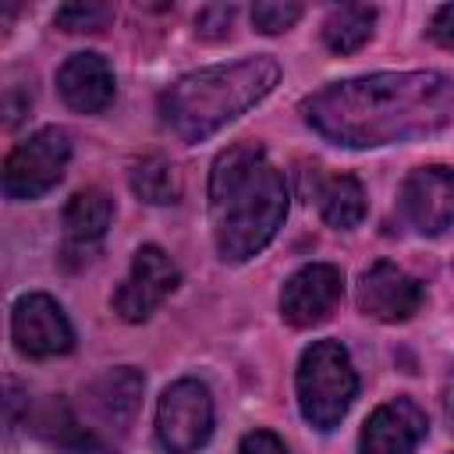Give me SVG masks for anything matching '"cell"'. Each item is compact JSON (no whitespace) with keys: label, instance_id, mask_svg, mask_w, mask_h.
Segmentation results:
<instances>
[{"label":"cell","instance_id":"6da1fadb","mask_svg":"<svg viewBox=\"0 0 454 454\" xmlns=\"http://www.w3.org/2000/svg\"><path fill=\"white\" fill-rule=\"evenodd\" d=\"M301 114L333 145L411 142L454 124V78L440 71H376L312 92Z\"/></svg>","mask_w":454,"mask_h":454},{"label":"cell","instance_id":"7a4b0ae2","mask_svg":"<svg viewBox=\"0 0 454 454\" xmlns=\"http://www.w3.org/2000/svg\"><path fill=\"white\" fill-rule=\"evenodd\" d=\"M213 238L223 262H248L287 216V181L259 142H234L209 170Z\"/></svg>","mask_w":454,"mask_h":454},{"label":"cell","instance_id":"3957f363","mask_svg":"<svg viewBox=\"0 0 454 454\" xmlns=\"http://www.w3.org/2000/svg\"><path fill=\"white\" fill-rule=\"evenodd\" d=\"M277 78L280 67L273 57H245L188 71L160 92V121L181 142H202L270 96Z\"/></svg>","mask_w":454,"mask_h":454},{"label":"cell","instance_id":"277c9868","mask_svg":"<svg viewBox=\"0 0 454 454\" xmlns=\"http://www.w3.org/2000/svg\"><path fill=\"white\" fill-rule=\"evenodd\" d=\"M294 390L298 408L312 429L330 433L333 426H340L358 394V372L348 348L340 340H312L298 358Z\"/></svg>","mask_w":454,"mask_h":454},{"label":"cell","instance_id":"5b68a950","mask_svg":"<svg viewBox=\"0 0 454 454\" xmlns=\"http://www.w3.org/2000/svg\"><path fill=\"white\" fill-rule=\"evenodd\" d=\"M213 433V394L202 380H174L156 401V440L170 454H195Z\"/></svg>","mask_w":454,"mask_h":454},{"label":"cell","instance_id":"8992f818","mask_svg":"<svg viewBox=\"0 0 454 454\" xmlns=\"http://www.w3.org/2000/svg\"><path fill=\"white\" fill-rule=\"evenodd\" d=\"M71 138L64 128H39L28 135L4 163V192L7 199H39L46 195L67 170Z\"/></svg>","mask_w":454,"mask_h":454},{"label":"cell","instance_id":"52a82bcc","mask_svg":"<svg viewBox=\"0 0 454 454\" xmlns=\"http://www.w3.org/2000/svg\"><path fill=\"white\" fill-rule=\"evenodd\" d=\"M177 284H181L177 262L160 245H142L135 252V259H131L128 277L114 291V312L124 323H142V319H149L163 305V298Z\"/></svg>","mask_w":454,"mask_h":454},{"label":"cell","instance_id":"ba28073f","mask_svg":"<svg viewBox=\"0 0 454 454\" xmlns=\"http://www.w3.org/2000/svg\"><path fill=\"white\" fill-rule=\"evenodd\" d=\"M11 337H14L18 351L28 358H53V355H67L74 348V330H71L64 309L43 291L21 294L14 301Z\"/></svg>","mask_w":454,"mask_h":454},{"label":"cell","instance_id":"9c48e42d","mask_svg":"<svg viewBox=\"0 0 454 454\" xmlns=\"http://www.w3.org/2000/svg\"><path fill=\"white\" fill-rule=\"evenodd\" d=\"M401 216L419 234H443L454 227V170L443 163L415 167L401 184Z\"/></svg>","mask_w":454,"mask_h":454},{"label":"cell","instance_id":"30bf717a","mask_svg":"<svg viewBox=\"0 0 454 454\" xmlns=\"http://www.w3.org/2000/svg\"><path fill=\"white\" fill-rule=\"evenodd\" d=\"M344 294V273L333 262H309L294 270L280 291V316L284 323L305 330L333 316Z\"/></svg>","mask_w":454,"mask_h":454},{"label":"cell","instance_id":"8fae6325","mask_svg":"<svg viewBox=\"0 0 454 454\" xmlns=\"http://www.w3.org/2000/svg\"><path fill=\"white\" fill-rule=\"evenodd\" d=\"M358 309L380 323H404L422 305V284L401 266L380 259L358 280Z\"/></svg>","mask_w":454,"mask_h":454},{"label":"cell","instance_id":"7c38bea8","mask_svg":"<svg viewBox=\"0 0 454 454\" xmlns=\"http://www.w3.org/2000/svg\"><path fill=\"white\" fill-rule=\"evenodd\" d=\"M426 433V411L411 397H394L365 419L358 433V454H415Z\"/></svg>","mask_w":454,"mask_h":454},{"label":"cell","instance_id":"4fadbf2b","mask_svg":"<svg viewBox=\"0 0 454 454\" xmlns=\"http://www.w3.org/2000/svg\"><path fill=\"white\" fill-rule=\"evenodd\" d=\"M57 92L74 114H99L114 99V67L99 53H71L57 71Z\"/></svg>","mask_w":454,"mask_h":454},{"label":"cell","instance_id":"5bb4252c","mask_svg":"<svg viewBox=\"0 0 454 454\" xmlns=\"http://www.w3.org/2000/svg\"><path fill=\"white\" fill-rule=\"evenodd\" d=\"M114 220V202L103 188H82L64 209V259L89 262Z\"/></svg>","mask_w":454,"mask_h":454},{"label":"cell","instance_id":"9a60e30c","mask_svg":"<svg viewBox=\"0 0 454 454\" xmlns=\"http://www.w3.org/2000/svg\"><path fill=\"white\" fill-rule=\"evenodd\" d=\"M142 387H145V380H142L131 365H121V369L103 372V376L92 383L89 394H92L96 411H99L106 422H114L117 429H128V422H131L135 411H138Z\"/></svg>","mask_w":454,"mask_h":454},{"label":"cell","instance_id":"2e32d148","mask_svg":"<svg viewBox=\"0 0 454 454\" xmlns=\"http://www.w3.org/2000/svg\"><path fill=\"white\" fill-rule=\"evenodd\" d=\"M316 202H319L323 220L337 231H348V227L362 223V216H365V192H362L358 177H351V174L326 177L316 188Z\"/></svg>","mask_w":454,"mask_h":454},{"label":"cell","instance_id":"e0dca14e","mask_svg":"<svg viewBox=\"0 0 454 454\" xmlns=\"http://www.w3.org/2000/svg\"><path fill=\"white\" fill-rule=\"evenodd\" d=\"M372 25H376V11L369 4H344V7H333L323 21V43L333 50V53H355L369 43L372 35Z\"/></svg>","mask_w":454,"mask_h":454},{"label":"cell","instance_id":"ac0fdd59","mask_svg":"<svg viewBox=\"0 0 454 454\" xmlns=\"http://www.w3.org/2000/svg\"><path fill=\"white\" fill-rule=\"evenodd\" d=\"M131 192L149 206H170L181 199V174L163 156H145L131 167Z\"/></svg>","mask_w":454,"mask_h":454},{"label":"cell","instance_id":"d6986e66","mask_svg":"<svg viewBox=\"0 0 454 454\" xmlns=\"http://www.w3.org/2000/svg\"><path fill=\"white\" fill-rule=\"evenodd\" d=\"M110 18H114V7L89 0V4H64L53 21L64 32H99V28H106Z\"/></svg>","mask_w":454,"mask_h":454},{"label":"cell","instance_id":"ffe728a7","mask_svg":"<svg viewBox=\"0 0 454 454\" xmlns=\"http://www.w3.org/2000/svg\"><path fill=\"white\" fill-rule=\"evenodd\" d=\"M301 18V4H291V0H262L252 7V25L262 32V35H280L287 32L294 21Z\"/></svg>","mask_w":454,"mask_h":454},{"label":"cell","instance_id":"44dd1931","mask_svg":"<svg viewBox=\"0 0 454 454\" xmlns=\"http://www.w3.org/2000/svg\"><path fill=\"white\" fill-rule=\"evenodd\" d=\"M234 25V4H209L195 14V32L202 39H227Z\"/></svg>","mask_w":454,"mask_h":454},{"label":"cell","instance_id":"7402d4cb","mask_svg":"<svg viewBox=\"0 0 454 454\" xmlns=\"http://www.w3.org/2000/svg\"><path fill=\"white\" fill-rule=\"evenodd\" d=\"M238 454H287L284 440L270 429H255V433H245L241 443H238Z\"/></svg>","mask_w":454,"mask_h":454},{"label":"cell","instance_id":"603a6c76","mask_svg":"<svg viewBox=\"0 0 454 454\" xmlns=\"http://www.w3.org/2000/svg\"><path fill=\"white\" fill-rule=\"evenodd\" d=\"M429 39H433L436 46H443V50L454 53V4L436 7L433 21H429Z\"/></svg>","mask_w":454,"mask_h":454},{"label":"cell","instance_id":"cb8c5ba5","mask_svg":"<svg viewBox=\"0 0 454 454\" xmlns=\"http://www.w3.org/2000/svg\"><path fill=\"white\" fill-rule=\"evenodd\" d=\"M443 419H447V426L454 433V365H450V372L443 380Z\"/></svg>","mask_w":454,"mask_h":454}]
</instances>
